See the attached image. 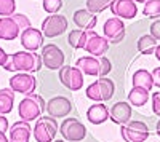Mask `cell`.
<instances>
[{"instance_id":"1","label":"cell","mask_w":160,"mask_h":142,"mask_svg":"<svg viewBox=\"0 0 160 142\" xmlns=\"http://www.w3.org/2000/svg\"><path fill=\"white\" fill-rule=\"evenodd\" d=\"M43 62L42 56H38L35 51H16L8 56V61L3 66L7 72H26L34 73L42 69Z\"/></svg>"},{"instance_id":"2","label":"cell","mask_w":160,"mask_h":142,"mask_svg":"<svg viewBox=\"0 0 160 142\" xmlns=\"http://www.w3.org/2000/svg\"><path fill=\"white\" fill-rule=\"evenodd\" d=\"M45 110V101L42 96L38 94H28L21 102L18 107V113L19 118L24 121H32V120H38L42 112Z\"/></svg>"},{"instance_id":"3","label":"cell","mask_w":160,"mask_h":142,"mask_svg":"<svg viewBox=\"0 0 160 142\" xmlns=\"http://www.w3.org/2000/svg\"><path fill=\"white\" fill-rule=\"evenodd\" d=\"M115 93V85L111 78H106V77H101L99 80H96L95 83H91L87 89L85 94L88 99L95 101V102H106L109 101Z\"/></svg>"},{"instance_id":"4","label":"cell","mask_w":160,"mask_h":142,"mask_svg":"<svg viewBox=\"0 0 160 142\" xmlns=\"http://www.w3.org/2000/svg\"><path fill=\"white\" fill-rule=\"evenodd\" d=\"M58 133V123L53 117H40L34 126V139L37 142H51Z\"/></svg>"},{"instance_id":"5","label":"cell","mask_w":160,"mask_h":142,"mask_svg":"<svg viewBox=\"0 0 160 142\" xmlns=\"http://www.w3.org/2000/svg\"><path fill=\"white\" fill-rule=\"evenodd\" d=\"M120 134L125 142H144L149 137V128L142 121H130L120 125Z\"/></svg>"},{"instance_id":"6","label":"cell","mask_w":160,"mask_h":142,"mask_svg":"<svg viewBox=\"0 0 160 142\" xmlns=\"http://www.w3.org/2000/svg\"><path fill=\"white\" fill-rule=\"evenodd\" d=\"M59 133L64 137V140H71V142H78L83 140L87 136V128L83 123H80L77 118H66L61 126H59Z\"/></svg>"},{"instance_id":"7","label":"cell","mask_w":160,"mask_h":142,"mask_svg":"<svg viewBox=\"0 0 160 142\" xmlns=\"http://www.w3.org/2000/svg\"><path fill=\"white\" fill-rule=\"evenodd\" d=\"M59 82L71 91H78L83 86V73L80 69L72 66H62L58 72Z\"/></svg>"},{"instance_id":"8","label":"cell","mask_w":160,"mask_h":142,"mask_svg":"<svg viewBox=\"0 0 160 142\" xmlns=\"http://www.w3.org/2000/svg\"><path fill=\"white\" fill-rule=\"evenodd\" d=\"M42 62L50 70H59L64 66V53L55 43L42 46Z\"/></svg>"},{"instance_id":"9","label":"cell","mask_w":160,"mask_h":142,"mask_svg":"<svg viewBox=\"0 0 160 142\" xmlns=\"http://www.w3.org/2000/svg\"><path fill=\"white\" fill-rule=\"evenodd\" d=\"M68 31V19L61 15H50L42 22V34L48 38L59 37Z\"/></svg>"},{"instance_id":"10","label":"cell","mask_w":160,"mask_h":142,"mask_svg":"<svg viewBox=\"0 0 160 142\" xmlns=\"http://www.w3.org/2000/svg\"><path fill=\"white\" fill-rule=\"evenodd\" d=\"M37 86V80L32 73H16L10 78V88L15 93H21V94H31L34 93V89Z\"/></svg>"},{"instance_id":"11","label":"cell","mask_w":160,"mask_h":142,"mask_svg":"<svg viewBox=\"0 0 160 142\" xmlns=\"http://www.w3.org/2000/svg\"><path fill=\"white\" fill-rule=\"evenodd\" d=\"M109 8L112 15H115L120 19H133L138 13L135 0H111Z\"/></svg>"},{"instance_id":"12","label":"cell","mask_w":160,"mask_h":142,"mask_svg":"<svg viewBox=\"0 0 160 142\" xmlns=\"http://www.w3.org/2000/svg\"><path fill=\"white\" fill-rule=\"evenodd\" d=\"M102 32H104V37L108 38L109 42L118 43L125 37V24H123L122 19L117 18V16L109 18L102 26Z\"/></svg>"},{"instance_id":"13","label":"cell","mask_w":160,"mask_h":142,"mask_svg":"<svg viewBox=\"0 0 160 142\" xmlns=\"http://www.w3.org/2000/svg\"><path fill=\"white\" fill-rule=\"evenodd\" d=\"M71 110H72L71 101L64 96H55L47 102V112L53 118H62L68 113H71Z\"/></svg>"},{"instance_id":"14","label":"cell","mask_w":160,"mask_h":142,"mask_svg":"<svg viewBox=\"0 0 160 142\" xmlns=\"http://www.w3.org/2000/svg\"><path fill=\"white\" fill-rule=\"evenodd\" d=\"M85 50L91 56H96V58H101L106 51L109 50V40L102 35H98L93 31H88V40H87V46Z\"/></svg>"},{"instance_id":"15","label":"cell","mask_w":160,"mask_h":142,"mask_svg":"<svg viewBox=\"0 0 160 142\" xmlns=\"http://www.w3.org/2000/svg\"><path fill=\"white\" fill-rule=\"evenodd\" d=\"M21 45L26 48V51H35L40 46H43V34L42 31L28 27L21 32Z\"/></svg>"},{"instance_id":"16","label":"cell","mask_w":160,"mask_h":142,"mask_svg":"<svg viewBox=\"0 0 160 142\" xmlns=\"http://www.w3.org/2000/svg\"><path fill=\"white\" fill-rule=\"evenodd\" d=\"M75 67L82 70V73L91 75V77H96L101 75V59L96 56H82L78 58L75 62Z\"/></svg>"},{"instance_id":"17","label":"cell","mask_w":160,"mask_h":142,"mask_svg":"<svg viewBox=\"0 0 160 142\" xmlns=\"http://www.w3.org/2000/svg\"><path fill=\"white\" fill-rule=\"evenodd\" d=\"M21 27L13 19V16L0 18V40H15L19 37Z\"/></svg>"},{"instance_id":"18","label":"cell","mask_w":160,"mask_h":142,"mask_svg":"<svg viewBox=\"0 0 160 142\" xmlns=\"http://www.w3.org/2000/svg\"><path fill=\"white\" fill-rule=\"evenodd\" d=\"M32 126L29 121H18L10 128V142H29Z\"/></svg>"},{"instance_id":"19","label":"cell","mask_w":160,"mask_h":142,"mask_svg":"<svg viewBox=\"0 0 160 142\" xmlns=\"http://www.w3.org/2000/svg\"><path fill=\"white\" fill-rule=\"evenodd\" d=\"M109 117L114 123L117 125H125L130 121L131 118V106L128 104V102H117V104L112 106L111 109V113H109Z\"/></svg>"},{"instance_id":"20","label":"cell","mask_w":160,"mask_h":142,"mask_svg":"<svg viewBox=\"0 0 160 142\" xmlns=\"http://www.w3.org/2000/svg\"><path fill=\"white\" fill-rule=\"evenodd\" d=\"M74 22H75L82 31H93V29L96 27L98 18H96V15L90 13L87 8H85V10H77V11L74 13Z\"/></svg>"},{"instance_id":"21","label":"cell","mask_w":160,"mask_h":142,"mask_svg":"<svg viewBox=\"0 0 160 142\" xmlns=\"http://www.w3.org/2000/svg\"><path fill=\"white\" fill-rule=\"evenodd\" d=\"M87 118L93 125H101L109 118V109L102 102H96L87 110Z\"/></svg>"},{"instance_id":"22","label":"cell","mask_w":160,"mask_h":142,"mask_svg":"<svg viewBox=\"0 0 160 142\" xmlns=\"http://www.w3.org/2000/svg\"><path fill=\"white\" fill-rule=\"evenodd\" d=\"M15 104V91L11 88L0 89V115H7L13 110Z\"/></svg>"},{"instance_id":"23","label":"cell","mask_w":160,"mask_h":142,"mask_svg":"<svg viewBox=\"0 0 160 142\" xmlns=\"http://www.w3.org/2000/svg\"><path fill=\"white\" fill-rule=\"evenodd\" d=\"M133 85L151 91V88L154 86V77H152L151 72L144 70V69H139V70L135 72V75H133Z\"/></svg>"},{"instance_id":"24","label":"cell","mask_w":160,"mask_h":142,"mask_svg":"<svg viewBox=\"0 0 160 142\" xmlns=\"http://www.w3.org/2000/svg\"><path fill=\"white\" fill-rule=\"evenodd\" d=\"M148 99H149V91L144 88H139V86H133V89L128 94L130 104L135 106V107H142L146 102H148Z\"/></svg>"},{"instance_id":"25","label":"cell","mask_w":160,"mask_h":142,"mask_svg":"<svg viewBox=\"0 0 160 142\" xmlns=\"http://www.w3.org/2000/svg\"><path fill=\"white\" fill-rule=\"evenodd\" d=\"M69 45L75 50L78 48H85L87 46V40H88V31H82V29H75L69 32Z\"/></svg>"},{"instance_id":"26","label":"cell","mask_w":160,"mask_h":142,"mask_svg":"<svg viewBox=\"0 0 160 142\" xmlns=\"http://www.w3.org/2000/svg\"><path fill=\"white\" fill-rule=\"evenodd\" d=\"M155 46H157V40L151 35H142L139 40H138V50L141 54H152L155 51Z\"/></svg>"},{"instance_id":"27","label":"cell","mask_w":160,"mask_h":142,"mask_svg":"<svg viewBox=\"0 0 160 142\" xmlns=\"http://www.w3.org/2000/svg\"><path fill=\"white\" fill-rule=\"evenodd\" d=\"M109 5H111V0H87V10L93 15L104 11Z\"/></svg>"},{"instance_id":"28","label":"cell","mask_w":160,"mask_h":142,"mask_svg":"<svg viewBox=\"0 0 160 142\" xmlns=\"http://www.w3.org/2000/svg\"><path fill=\"white\" fill-rule=\"evenodd\" d=\"M144 16L148 18H157L160 16V0H148L144 3Z\"/></svg>"},{"instance_id":"29","label":"cell","mask_w":160,"mask_h":142,"mask_svg":"<svg viewBox=\"0 0 160 142\" xmlns=\"http://www.w3.org/2000/svg\"><path fill=\"white\" fill-rule=\"evenodd\" d=\"M16 10L15 0H0V16H13Z\"/></svg>"},{"instance_id":"30","label":"cell","mask_w":160,"mask_h":142,"mask_svg":"<svg viewBox=\"0 0 160 142\" xmlns=\"http://www.w3.org/2000/svg\"><path fill=\"white\" fill-rule=\"evenodd\" d=\"M43 10L50 15H58V11L62 7V0H43Z\"/></svg>"},{"instance_id":"31","label":"cell","mask_w":160,"mask_h":142,"mask_svg":"<svg viewBox=\"0 0 160 142\" xmlns=\"http://www.w3.org/2000/svg\"><path fill=\"white\" fill-rule=\"evenodd\" d=\"M13 19L18 22L21 31H26L28 27H31V21L28 19V16H24V15H13Z\"/></svg>"},{"instance_id":"32","label":"cell","mask_w":160,"mask_h":142,"mask_svg":"<svg viewBox=\"0 0 160 142\" xmlns=\"http://www.w3.org/2000/svg\"><path fill=\"white\" fill-rule=\"evenodd\" d=\"M99 59H101V75L99 77H106L112 70V64H111V61L108 58H104V56H101Z\"/></svg>"},{"instance_id":"33","label":"cell","mask_w":160,"mask_h":142,"mask_svg":"<svg viewBox=\"0 0 160 142\" xmlns=\"http://www.w3.org/2000/svg\"><path fill=\"white\" fill-rule=\"evenodd\" d=\"M152 110L157 117H160V91L152 94Z\"/></svg>"},{"instance_id":"34","label":"cell","mask_w":160,"mask_h":142,"mask_svg":"<svg viewBox=\"0 0 160 142\" xmlns=\"http://www.w3.org/2000/svg\"><path fill=\"white\" fill-rule=\"evenodd\" d=\"M149 32H151V35L155 38V40L160 42V19H158V21H154V22L151 24Z\"/></svg>"},{"instance_id":"35","label":"cell","mask_w":160,"mask_h":142,"mask_svg":"<svg viewBox=\"0 0 160 142\" xmlns=\"http://www.w3.org/2000/svg\"><path fill=\"white\" fill-rule=\"evenodd\" d=\"M8 56L10 54H7V51L2 48V46H0V66H5V64H7V61H8Z\"/></svg>"},{"instance_id":"36","label":"cell","mask_w":160,"mask_h":142,"mask_svg":"<svg viewBox=\"0 0 160 142\" xmlns=\"http://www.w3.org/2000/svg\"><path fill=\"white\" fill-rule=\"evenodd\" d=\"M152 77H154V86H158V88H160V67L154 69Z\"/></svg>"},{"instance_id":"37","label":"cell","mask_w":160,"mask_h":142,"mask_svg":"<svg viewBox=\"0 0 160 142\" xmlns=\"http://www.w3.org/2000/svg\"><path fill=\"white\" fill-rule=\"evenodd\" d=\"M7 130H8V120L3 115H0V133H7Z\"/></svg>"},{"instance_id":"38","label":"cell","mask_w":160,"mask_h":142,"mask_svg":"<svg viewBox=\"0 0 160 142\" xmlns=\"http://www.w3.org/2000/svg\"><path fill=\"white\" fill-rule=\"evenodd\" d=\"M0 142H10V137H7L5 133H0Z\"/></svg>"},{"instance_id":"39","label":"cell","mask_w":160,"mask_h":142,"mask_svg":"<svg viewBox=\"0 0 160 142\" xmlns=\"http://www.w3.org/2000/svg\"><path fill=\"white\" fill-rule=\"evenodd\" d=\"M154 53H155V58H157V59L160 61V43H158V45L155 46V51H154Z\"/></svg>"},{"instance_id":"40","label":"cell","mask_w":160,"mask_h":142,"mask_svg":"<svg viewBox=\"0 0 160 142\" xmlns=\"http://www.w3.org/2000/svg\"><path fill=\"white\" fill-rule=\"evenodd\" d=\"M157 134L160 136V120H158V123H157Z\"/></svg>"},{"instance_id":"41","label":"cell","mask_w":160,"mask_h":142,"mask_svg":"<svg viewBox=\"0 0 160 142\" xmlns=\"http://www.w3.org/2000/svg\"><path fill=\"white\" fill-rule=\"evenodd\" d=\"M135 2H138V3H146L148 0H135Z\"/></svg>"},{"instance_id":"42","label":"cell","mask_w":160,"mask_h":142,"mask_svg":"<svg viewBox=\"0 0 160 142\" xmlns=\"http://www.w3.org/2000/svg\"><path fill=\"white\" fill-rule=\"evenodd\" d=\"M55 142H68V140H55Z\"/></svg>"}]
</instances>
